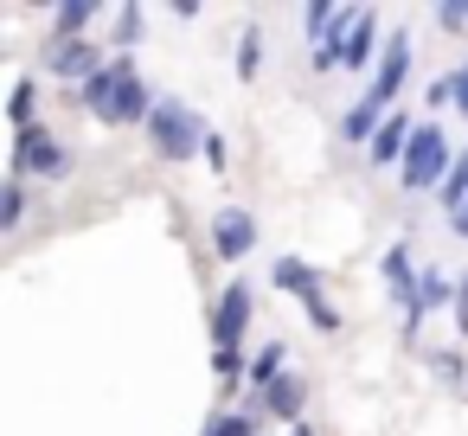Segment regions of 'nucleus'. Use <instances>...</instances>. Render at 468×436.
<instances>
[{
	"label": "nucleus",
	"instance_id": "f257e3e1",
	"mask_svg": "<svg viewBox=\"0 0 468 436\" xmlns=\"http://www.w3.org/2000/svg\"><path fill=\"white\" fill-rule=\"evenodd\" d=\"M78 103H84L90 116H103V122H148V110H154V97H148V84L135 78L129 58H110V65L78 90Z\"/></svg>",
	"mask_w": 468,
	"mask_h": 436
},
{
	"label": "nucleus",
	"instance_id": "f03ea898",
	"mask_svg": "<svg viewBox=\"0 0 468 436\" xmlns=\"http://www.w3.org/2000/svg\"><path fill=\"white\" fill-rule=\"evenodd\" d=\"M148 142L167 154V161H186V154H199V148H212V135H206V122L180 103V97H154V110H148Z\"/></svg>",
	"mask_w": 468,
	"mask_h": 436
},
{
	"label": "nucleus",
	"instance_id": "7ed1b4c3",
	"mask_svg": "<svg viewBox=\"0 0 468 436\" xmlns=\"http://www.w3.org/2000/svg\"><path fill=\"white\" fill-rule=\"evenodd\" d=\"M449 167H455V154H449L442 129H436V122H417V135H410V148H404V186H410V193L442 186Z\"/></svg>",
	"mask_w": 468,
	"mask_h": 436
},
{
	"label": "nucleus",
	"instance_id": "20e7f679",
	"mask_svg": "<svg viewBox=\"0 0 468 436\" xmlns=\"http://www.w3.org/2000/svg\"><path fill=\"white\" fill-rule=\"evenodd\" d=\"M244 321H250V289L244 282H231L225 295H218V314H212V366L231 378L238 372V340H244Z\"/></svg>",
	"mask_w": 468,
	"mask_h": 436
},
{
	"label": "nucleus",
	"instance_id": "39448f33",
	"mask_svg": "<svg viewBox=\"0 0 468 436\" xmlns=\"http://www.w3.org/2000/svg\"><path fill=\"white\" fill-rule=\"evenodd\" d=\"M71 167V154H65V142L52 135V129H20L14 135V174H65Z\"/></svg>",
	"mask_w": 468,
	"mask_h": 436
},
{
	"label": "nucleus",
	"instance_id": "423d86ee",
	"mask_svg": "<svg viewBox=\"0 0 468 436\" xmlns=\"http://www.w3.org/2000/svg\"><path fill=\"white\" fill-rule=\"evenodd\" d=\"M385 282H391V295H398V308H404V334H417V327H423V276L410 270L404 244L385 250Z\"/></svg>",
	"mask_w": 468,
	"mask_h": 436
},
{
	"label": "nucleus",
	"instance_id": "0eeeda50",
	"mask_svg": "<svg viewBox=\"0 0 468 436\" xmlns=\"http://www.w3.org/2000/svg\"><path fill=\"white\" fill-rule=\"evenodd\" d=\"M270 276H276V289H289V295H295V302H302V308H308V314H314L321 327H334V308L321 302V276H314L308 263H295V257H282V263H276Z\"/></svg>",
	"mask_w": 468,
	"mask_h": 436
},
{
	"label": "nucleus",
	"instance_id": "6e6552de",
	"mask_svg": "<svg viewBox=\"0 0 468 436\" xmlns=\"http://www.w3.org/2000/svg\"><path fill=\"white\" fill-rule=\"evenodd\" d=\"M103 65H110V58H103V46H90V39H58V46H52V78H71L78 90H84Z\"/></svg>",
	"mask_w": 468,
	"mask_h": 436
},
{
	"label": "nucleus",
	"instance_id": "1a4fd4ad",
	"mask_svg": "<svg viewBox=\"0 0 468 436\" xmlns=\"http://www.w3.org/2000/svg\"><path fill=\"white\" fill-rule=\"evenodd\" d=\"M212 244H218V257H250V250H257V218L238 212V206H225V212L212 218Z\"/></svg>",
	"mask_w": 468,
	"mask_h": 436
},
{
	"label": "nucleus",
	"instance_id": "9d476101",
	"mask_svg": "<svg viewBox=\"0 0 468 436\" xmlns=\"http://www.w3.org/2000/svg\"><path fill=\"white\" fill-rule=\"evenodd\" d=\"M372 39H378V7H359L353 27H346V39H340V65H346V71L372 65Z\"/></svg>",
	"mask_w": 468,
	"mask_h": 436
},
{
	"label": "nucleus",
	"instance_id": "9b49d317",
	"mask_svg": "<svg viewBox=\"0 0 468 436\" xmlns=\"http://www.w3.org/2000/svg\"><path fill=\"white\" fill-rule=\"evenodd\" d=\"M410 135H417V129H410V122H404V116L391 110V116H385V129L372 135V148H366V154H372L378 167H391V161L404 167V148H410Z\"/></svg>",
	"mask_w": 468,
	"mask_h": 436
},
{
	"label": "nucleus",
	"instance_id": "f8f14e48",
	"mask_svg": "<svg viewBox=\"0 0 468 436\" xmlns=\"http://www.w3.org/2000/svg\"><path fill=\"white\" fill-rule=\"evenodd\" d=\"M257 398H263V410H270V417H289V423H302V398H308V385H302L295 372H282V378H276L270 391H257Z\"/></svg>",
	"mask_w": 468,
	"mask_h": 436
},
{
	"label": "nucleus",
	"instance_id": "ddd939ff",
	"mask_svg": "<svg viewBox=\"0 0 468 436\" xmlns=\"http://www.w3.org/2000/svg\"><path fill=\"white\" fill-rule=\"evenodd\" d=\"M442 206H449V225L468 238V148L455 154V167H449V180H442Z\"/></svg>",
	"mask_w": 468,
	"mask_h": 436
},
{
	"label": "nucleus",
	"instance_id": "4468645a",
	"mask_svg": "<svg viewBox=\"0 0 468 436\" xmlns=\"http://www.w3.org/2000/svg\"><path fill=\"white\" fill-rule=\"evenodd\" d=\"M276 378H282V346L270 340V346H257V359H250V385H257V391H270Z\"/></svg>",
	"mask_w": 468,
	"mask_h": 436
},
{
	"label": "nucleus",
	"instance_id": "2eb2a0df",
	"mask_svg": "<svg viewBox=\"0 0 468 436\" xmlns=\"http://www.w3.org/2000/svg\"><path fill=\"white\" fill-rule=\"evenodd\" d=\"M90 20H97V7H84V0H65V7H58V14H52V27H58V33H65V39H78V33H84V27H90Z\"/></svg>",
	"mask_w": 468,
	"mask_h": 436
},
{
	"label": "nucleus",
	"instance_id": "dca6fc26",
	"mask_svg": "<svg viewBox=\"0 0 468 436\" xmlns=\"http://www.w3.org/2000/svg\"><path fill=\"white\" fill-rule=\"evenodd\" d=\"M257 65H263V33H257V27H250V33H244V39H238V78H244V84H250V78H257Z\"/></svg>",
	"mask_w": 468,
	"mask_h": 436
},
{
	"label": "nucleus",
	"instance_id": "f3484780",
	"mask_svg": "<svg viewBox=\"0 0 468 436\" xmlns=\"http://www.w3.org/2000/svg\"><path fill=\"white\" fill-rule=\"evenodd\" d=\"M206 436H257V423H250V417H238V410H218V417L206 423Z\"/></svg>",
	"mask_w": 468,
	"mask_h": 436
},
{
	"label": "nucleus",
	"instance_id": "a211bd4d",
	"mask_svg": "<svg viewBox=\"0 0 468 436\" xmlns=\"http://www.w3.org/2000/svg\"><path fill=\"white\" fill-rule=\"evenodd\" d=\"M20 212H27V193H20V180H14L7 193H0V231H14V225H20Z\"/></svg>",
	"mask_w": 468,
	"mask_h": 436
},
{
	"label": "nucleus",
	"instance_id": "6ab92c4d",
	"mask_svg": "<svg viewBox=\"0 0 468 436\" xmlns=\"http://www.w3.org/2000/svg\"><path fill=\"white\" fill-rule=\"evenodd\" d=\"M135 33H142V7H122L116 14V46H135Z\"/></svg>",
	"mask_w": 468,
	"mask_h": 436
},
{
	"label": "nucleus",
	"instance_id": "aec40b11",
	"mask_svg": "<svg viewBox=\"0 0 468 436\" xmlns=\"http://www.w3.org/2000/svg\"><path fill=\"white\" fill-rule=\"evenodd\" d=\"M7 110H14V129H33V84H20Z\"/></svg>",
	"mask_w": 468,
	"mask_h": 436
},
{
	"label": "nucleus",
	"instance_id": "412c9836",
	"mask_svg": "<svg viewBox=\"0 0 468 436\" xmlns=\"http://www.w3.org/2000/svg\"><path fill=\"white\" fill-rule=\"evenodd\" d=\"M442 302H449V282L430 270V276H423V314H430V308H442Z\"/></svg>",
	"mask_w": 468,
	"mask_h": 436
},
{
	"label": "nucleus",
	"instance_id": "4be33fe9",
	"mask_svg": "<svg viewBox=\"0 0 468 436\" xmlns=\"http://www.w3.org/2000/svg\"><path fill=\"white\" fill-rule=\"evenodd\" d=\"M449 103H462V116H468V65L449 78Z\"/></svg>",
	"mask_w": 468,
	"mask_h": 436
},
{
	"label": "nucleus",
	"instance_id": "5701e85b",
	"mask_svg": "<svg viewBox=\"0 0 468 436\" xmlns=\"http://www.w3.org/2000/svg\"><path fill=\"white\" fill-rule=\"evenodd\" d=\"M436 20H442V27H468V7H455V0H449V7H436Z\"/></svg>",
	"mask_w": 468,
	"mask_h": 436
},
{
	"label": "nucleus",
	"instance_id": "b1692460",
	"mask_svg": "<svg viewBox=\"0 0 468 436\" xmlns=\"http://www.w3.org/2000/svg\"><path fill=\"white\" fill-rule=\"evenodd\" d=\"M289 436H314V430H308V423H295V430H289Z\"/></svg>",
	"mask_w": 468,
	"mask_h": 436
}]
</instances>
